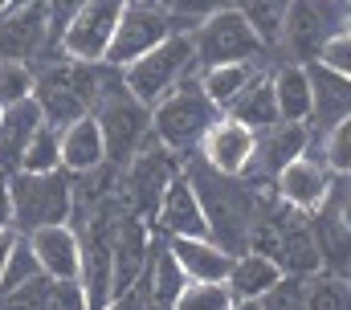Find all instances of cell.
Returning <instances> with one entry per match:
<instances>
[{"instance_id": "6da1fadb", "label": "cell", "mask_w": 351, "mask_h": 310, "mask_svg": "<svg viewBox=\"0 0 351 310\" xmlns=\"http://www.w3.org/2000/svg\"><path fill=\"white\" fill-rule=\"evenodd\" d=\"M188 180L200 196V208H204V225H208V237L225 249V253H245L250 249V232L258 225L262 208H258V196L254 188L241 180V176H221L213 171L208 163L192 159L188 167Z\"/></svg>"}, {"instance_id": "7a4b0ae2", "label": "cell", "mask_w": 351, "mask_h": 310, "mask_svg": "<svg viewBox=\"0 0 351 310\" xmlns=\"http://www.w3.org/2000/svg\"><path fill=\"white\" fill-rule=\"evenodd\" d=\"M90 115H94V123L102 127L106 163H119V167H123L139 147L152 143V110L123 86V74H119L114 66H106Z\"/></svg>"}, {"instance_id": "3957f363", "label": "cell", "mask_w": 351, "mask_h": 310, "mask_svg": "<svg viewBox=\"0 0 351 310\" xmlns=\"http://www.w3.org/2000/svg\"><path fill=\"white\" fill-rule=\"evenodd\" d=\"M12 200V229L37 232L49 225H70L74 213V176L70 171H12L4 176Z\"/></svg>"}, {"instance_id": "277c9868", "label": "cell", "mask_w": 351, "mask_h": 310, "mask_svg": "<svg viewBox=\"0 0 351 310\" xmlns=\"http://www.w3.org/2000/svg\"><path fill=\"white\" fill-rule=\"evenodd\" d=\"M123 86L152 110L156 102H164L172 90H180L184 82L200 74V62H196V45H192V33H172L168 41H160L152 53L135 58L131 66L119 70Z\"/></svg>"}, {"instance_id": "5b68a950", "label": "cell", "mask_w": 351, "mask_h": 310, "mask_svg": "<svg viewBox=\"0 0 351 310\" xmlns=\"http://www.w3.org/2000/svg\"><path fill=\"white\" fill-rule=\"evenodd\" d=\"M221 119V110L204 98L200 82H184L172 90L164 102L152 106V139L172 155H196L200 139L208 135V127Z\"/></svg>"}, {"instance_id": "8992f818", "label": "cell", "mask_w": 351, "mask_h": 310, "mask_svg": "<svg viewBox=\"0 0 351 310\" xmlns=\"http://www.w3.org/2000/svg\"><path fill=\"white\" fill-rule=\"evenodd\" d=\"M192 45H196V62L204 66H229V62H262L265 45L258 29L250 25V16L233 4L208 12L196 29H192Z\"/></svg>"}, {"instance_id": "52a82bcc", "label": "cell", "mask_w": 351, "mask_h": 310, "mask_svg": "<svg viewBox=\"0 0 351 310\" xmlns=\"http://www.w3.org/2000/svg\"><path fill=\"white\" fill-rule=\"evenodd\" d=\"M176 176H180V167H176L172 152H164V147L152 139L147 147H139V152L123 163L119 204H123L131 217H139V221L152 225L156 213H160V200H164V192H168V184H172Z\"/></svg>"}, {"instance_id": "ba28073f", "label": "cell", "mask_w": 351, "mask_h": 310, "mask_svg": "<svg viewBox=\"0 0 351 310\" xmlns=\"http://www.w3.org/2000/svg\"><path fill=\"white\" fill-rule=\"evenodd\" d=\"M172 33H180L176 16L164 8V4H152V0H127L123 4V16H119V29L110 37V49H106V66L123 70L131 66L135 58L152 53L160 41H168Z\"/></svg>"}, {"instance_id": "9c48e42d", "label": "cell", "mask_w": 351, "mask_h": 310, "mask_svg": "<svg viewBox=\"0 0 351 310\" xmlns=\"http://www.w3.org/2000/svg\"><path fill=\"white\" fill-rule=\"evenodd\" d=\"M343 25H348V12H335L331 0H290L278 41L290 49V58H298V66H311L319 58L323 41L335 37Z\"/></svg>"}, {"instance_id": "30bf717a", "label": "cell", "mask_w": 351, "mask_h": 310, "mask_svg": "<svg viewBox=\"0 0 351 310\" xmlns=\"http://www.w3.org/2000/svg\"><path fill=\"white\" fill-rule=\"evenodd\" d=\"M311 147V127L306 123H274V127H265L258 131V139H254V159H250V167H245V184L250 188H274V180H278V171L286 167V163H294L298 155H306Z\"/></svg>"}, {"instance_id": "8fae6325", "label": "cell", "mask_w": 351, "mask_h": 310, "mask_svg": "<svg viewBox=\"0 0 351 310\" xmlns=\"http://www.w3.org/2000/svg\"><path fill=\"white\" fill-rule=\"evenodd\" d=\"M123 4L127 0H86V8L62 33V53L70 62H102L110 49V37L119 29Z\"/></svg>"}, {"instance_id": "7c38bea8", "label": "cell", "mask_w": 351, "mask_h": 310, "mask_svg": "<svg viewBox=\"0 0 351 310\" xmlns=\"http://www.w3.org/2000/svg\"><path fill=\"white\" fill-rule=\"evenodd\" d=\"M331 167L323 163V159H315V155H298L294 163H286L282 171H278V180H274V196L286 204V208H294V213H306V217H315L323 204H327V196H331Z\"/></svg>"}, {"instance_id": "4fadbf2b", "label": "cell", "mask_w": 351, "mask_h": 310, "mask_svg": "<svg viewBox=\"0 0 351 310\" xmlns=\"http://www.w3.org/2000/svg\"><path fill=\"white\" fill-rule=\"evenodd\" d=\"M274 261L286 278H311L323 270L319 257V241H315V225L306 221V213L282 208L278 213V245H274Z\"/></svg>"}, {"instance_id": "5bb4252c", "label": "cell", "mask_w": 351, "mask_h": 310, "mask_svg": "<svg viewBox=\"0 0 351 310\" xmlns=\"http://www.w3.org/2000/svg\"><path fill=\"white\" fill-rule=\"evenodd\" d=\"M254 139H258V135H254L245 123L221 115V119L208 127V135L200 139L196 159L208 163V167L221 171V176H245V167H250V159H254Z\"/></svg>"}, {"instance_id": "9a60e30c", "label": "cell", "mask_w": 351, "mask_h": 310, "mask_svg": "<svg viewBox=\"0 0 351 310\" xmlns=\"http://www.w3.org/2000/svg\"><path fill=\"white\" fill-rule=\"evenodd\" d=\"M152 245H156V232L147 221H139L131 213L119 217V225H114V302L139 286L147 257H152Z\"/></svg>"}, {"instance_id": "2e32d148", "label": "cell", "mask_w": 351, "mask_h": 310, "mask_svg": "<svg viewBox=\"0 0 351 310\" xmlns=\"http://www.w3.org/2000/svg\"><path fill=\"white\" fill-rule=\"evenodd\" d=\"M184 286H188V278H184L180 261L172 257L168 241L156 237L152 257H147V270H143V278H139V286H135L131 294L139 298V307L143 310H176L180 294H184Z\"/></svg>"}, {"instance_id": "e0dca14e", "label": "cell", "mask_w": 351, "mask_h": 310, "mask_svg": "<svg viewBox=\"0 0 351 310\" xmlns=\"http://www.w3.org/2000/svg\"><path fill=\"white\" fill-rule=\"evenodd\" d=\"M152 229L160 232V237H168V241H172V237H208L204 208H200V196H196L188 171H180L172 184H168V192H164V200H160V213H156Z\"/></svg>"}, {"instance_id": "ac0fdd59", "label": "cell", "mask_w": 351, "mask_h": 310, "mask_svg": "<svg viewBox=\"0 0 351 310\" xmlns=\"http://www.w3.org/2000/svg\"><path fill=\"white\" fill-rule=\"evenodd\" d=\"M29 249L41 265V274L58 278V282H78L82 270V237L74 225H49V229L29 232Z\"/></svg>"}, {"instance_id": "d6986e66", "label": "cell", "mask_w": 351, "mask_h": 310, "mask_svg": "<svg viewBox=\"0 0 351 310\" xmlns=\"http://www.w3.org/2000/svg\"><path fill=\"white\" fill-rule=\"evenodd\" d=\"M306 74H311V123L306 127H315V135H327L335 123H343L351 115V78L331 74L319 62H311Z\"/></svg>"}, {"instance_id": "ffe728a7", "label": "cell", "mask_w": 351, "mask_h": 310, "mask_svg": "<svg viewBox=\"0 0 351 310\" xmlns=\"http://www.w3.org/2000/svg\"><path fill=\"white\" fill-rule=\"evenodd\" d=\"M58 155H62V171L70 176H90L106 163V139L94 115H82L58 131Z\"/></svg>"}, {"instance_id": "44dd1931", "label": "cell", "mask_w": 351, "mask_h": 310, "mask_svg": "<svg viewBox=\"0 0 351 310\" xmlns=\"http://www.w3.org/2000/svg\"><path fill=\"white\" fill-rule=\"evenodd\" d=\"M168 249H172V257L180 261V270H184L188 282H225L229 278L233 253H225L213 237H172Z\"/></svg>"}, {"instance_id": "7402d4cb", "label": "cell", "mask_w": 351, "mask_h": 310, "mask_svg": "<svg viewBox=\"0 0 351 310\" xmlns=\"http://www.w3.org/2000/svg\"><path fill=\"white\" fill-rule=\"evenodd\" d=\"M41 123H45V119H41V106H37L33 98L8 106V110L0 115V171H4V176H12V171L21 167V155H25L29 139L37 135Z\"/></svg>"}, {"instance_id": "603a6c76", "label": "cell", "mask_w": 351, "mask_h": 310, "mask_svg": "<svg viewBox=\"0 0 351 310\" xmlns=\"http://www.w3.org/2000/svg\"><path fill=\"white\" fill-rule=\"evenodd\" d=\"M282 278H286V274L278 270V261H274V257L245 249V253H237V257H233L225 286H229V294H233L237 302H245V298H265Z\"/></svg>"}, {"instance_id": "cb8c5ba5", "label": "cell", "mask_w": 351, "mask_h": 310, "mask_svg": "<svg viewBox=\"0 0 351 310\" xmlns=\"http://www.w3.org/2000/svg\"><path fill=\"white\" fill-rule=\"evenodd\" d=\"M274 86V102H278V119L282 123H311V74L298 62H286L269 74Z\"/></svg>"}, {"instance_id": "d4e9b609", "label": "cell", "mask_w": 351, "mask_h": 310, "mask_svg": "<svg viewBox=\"0 0 351 310\" xmlns=\"http://www.w3.org/2000/svg\"><path fill=\"white\" fill-rule=\"evenodd\" d=\"M254 78H262L258 62H229V66H204V70L196 74V82H200L204 98L225 115V110L245 94V86H250Z\"/></svg>"}, {"instance_id": "484cf974", "label": "cell", "mask_w": 351, "mask_h": 310, "mask_svg": "<svg viewBox=\"0 0 351 310\" xmlns=\"http://www.w3.org/2000/svg\"><path fill=\"white\" fill-rule=\"evenodd\" d=\"M229 119H237V123H245L254 135L265 131V127H274L278 123V102H274V86H269V74L254 78L250 86H245V94L225 110Z\"/></svg>"}, {"instance_id": "4316f807", "label": "cell", "mask_w": 351, "mask_h": 310, "mask_svg": "<svg viewBox=\"0 0 351 310\" xmlns=\"http://www.w3.org/2000/svg\"><path fill=\"white\" fill-rule=\"evenodd\" d=\"M302 307L306 310H351V278L319 270L302 278Z\"/></svg>"}, {"instance_id": "83f0119b", "label": "cell", "mask_w": 351, "mask_h": 310, "mask_svg": "<svg viewBox=\"0 0 351 310\" xmlns=\"http://www.w3.org/2000/svg\"><path fill=\"white\" fill-rule=\"evenodd\" d=\"M33 278H41V265H37V257H33V249H29V237H25V232H16L12 253H8L4 274H0V298H4V294H12V290H21V286H29Z\"/></svg>"}, {"instance_id": "f1b7e54d", "label": "cell", "mask_w": 351, "mask_h": 310, "mask_svg": "<svg viewBox=\"0 0 351 310\" xmlns=\"http://www.w3.org/2000/svg\"><path fill=\"white\" fill-rule=\"evenodd\" d=\"M16 171H62V155H58V127L41 123L37 135L29 139V147L21 155Z\"/></svg>"}, {"instance_id": "f546056e", "label": "cell", "mask_w": 351, "mask_h": 310, "mask_svg": "<svg viewBox=\"0 0 351 310\" xmlns=\"http://www.w3.org/2000/svg\"><path fill=\"white\" fill-rule=\"evenodd\" d=\"M33 86H37V70L29 62H8L0 58V106H16L25 98H33Z\"/></svg>"}, {"instance_id": "4dcf8cb0", "label": "cell", "mask_w": 351, "mask_h": 310, "mask_svg": "<svg viewBox=\"0 0 351 310\" xmlns=\"http://www.w3.org/2000/svg\"><path fill=\"white\" fill-rule=\"evenodd\" d=\"M233 307V294L225 282H188L176 310H229Z\"/></svg>"}, {"instance_id": "1f68e13d", "label": "cell", "mask_w": 351, "mask_h": 310, "mask_svg": "<svg viewBox=\"0 0 351 310\" xmlns=\"http://www.w3.org/2000/svg\"><path fill=\"white\" fill-rule=\"evenodd\" d=\"M323 163L339 176H351V115L323 135Z\"/></svg>"}, {"instance_id": "d6a6232c", "label": "cell", "mask_w": 351, "mask_h": 310, "mask_svg": "<svg viewBox=\"0 0 351 310\" xmlns=\"http://www.w3.org/2000/svg\"><path fill=\"white\" fill-rule=\"evenodd\" d=\"M315 62H319L323 70H331V74L351 78V33H348V29H339L335 37H327Z\"/></svg>"}, {"instance_id": "836d02e7", "label": "cell", "mask_w": 351, "mask_h": 310, "mask_svg": "<svg viewBox=\"0 0 351 310\" xmlns=\"http://www.w3.org/2000/svg\"><path fill=\"white\" fill-rule=\"evenodd\" d=\"M45 310H90L86 302V290L78 286V282H58L53 278V286H49V302Z\"/></svg>"}, {"instance_id": "e575fe53", "label": "cell", "mask_w": 351, "mask_h": 310, "mask_svg": "<svg viewBox=\"0 0 351 310\" xmlns=\"http://www.w3.org/2000/svg\"><path fill=\"white\" fill-rule=\"evenodd\" d=\"M164 8L176 16V25H180V21H196V25H200L208 12H217V8H225V4H221V0H164Z\"/></svg>"}, {"instance_id": "d590c367", "label": "cell", "mask_w": 351, "mask_h": 310, "mask_svg": "<svg viewBox=\"0 0 351 310\" xmlns=\"http://www.w3.org/2000/svg\"><path fill=\"white\" fill-rule=\"evenodd\" d=\"M12 229V200H8V184L0 180V232Z\"/></svg>"}, {"instance_id": "8d00e7d4", "label": "cell", "mask_w": 351, "mask_h": 310, "mask_svg": "<svg viewBox=\"0 0 351 310\" xmlns=\"http://www.w3.org/2000/svg\"><path fill=\"white\" fill-rule=\"evenodd\" d=\"M12 241H16V229L0 232V274H4V261H8V253H12Z\"/></svg>"}, {"instance_id": "74e56055", "label": "cell", "mask_w": 351, "mask_h": 310, "mask_svg": "<svg viewBox=\"0 0 351 310\" xmlns=\"http://www.w3.org/2000/svg\"><path fill=\"white\" fill-rule=\"evenodd\" d=\"M229 310H262V298H245V302H237V298H233V307Z\"/></svg>"}, {"instance_id": "f35d334b", "label": "cell", "mask_w": 351, "mask_h": 310, "mask_svg": "<svg viewBox=\"0 0 351 310\" xmlns=\"http://www.w3.org/2000/svg\"><path fill=\"white\" fill-rule=\"evenodd\" d=\"M12 4H16V0H0V12H8V8H12Z\"/></svg>"}, {"instance_id": "ab89813d", "label": "cell", "mask_w": 351, "mask_h": 310, "mask_svg": "<svg viewBox=\"0 0 351 310\" xmlns=\"http://www.w3.org/2000/svg\"><path fill=\"white\" fill-rule=\"evenodd\" d=\"M343 29H348V33H351V8H348V25H343Z\"/></svg>"}, {"instance_id": "60d3db41", "label": "cell", "mask_w": 351, "mask_h": 310, "mask_svg": "<svg viewBox=\"0 0 351 310\" xmlns=\"http://www.w3.org/2000/svg\"><path fill=\"white\" fill-rule=\"evenodd\" d=\"M0 180H4V171H0Z\"/></svg>"}, {"instance_id": "b9f144b4", "label": "cell", "mask_w": 351, "mask_h": 310, "mask_svg": "<svg viewBox=\"0 0 351 310\" xmlns=\"http://www.w3.org/2000/svg\"><path fill=\"white\" fill-rule=\"evenodd\" d=\"M0 115H4V106H0Z\"/></svg>"}, {"instance_id": "7bdbcfd3", "label": "cell", "mask_w": 351, "mask_h": 310, "mask_svg": "<svg viewBox=\"0 0 351 310\" xmlns=\"http://www.w3.org/2000/svg\"><path fill=\"white\" fill-rule=\"evenodd\" d=\"M0 310H4V307H0Z\"/></svg>"}]
</instances>
